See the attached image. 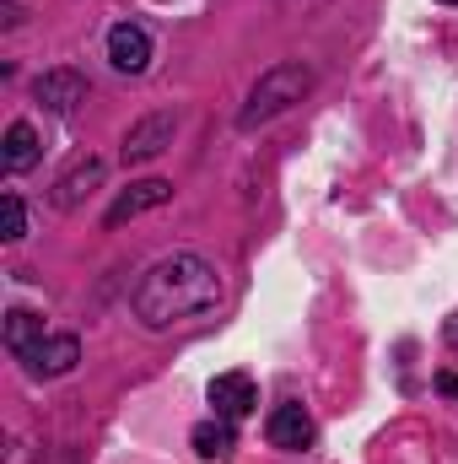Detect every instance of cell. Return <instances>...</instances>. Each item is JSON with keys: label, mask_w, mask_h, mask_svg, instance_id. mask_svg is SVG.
<instances>
[{"label": "cell", "mask_w": 458, "mask_h": 464, "mask_svg": "<svg viewBox=\"0 0 458 464\" xmlns=\"http://www.w3.org/2000/svg\"><path fill=\"white\" fill-rule=\"evenodd\" d=\"M109 60H114V71H124V76H140L151 65V33L140 22H119L114 33H109Z\"/></svg>", "instance_id": "7"}, {"label": "cell", "mask_w": 458, "mask_h": 464, "mask_svg": "<svg viewBox=\"0 0 458 464\" xmlns=\"http://www.w3.org/2000/svg\"><path fill=\"white\" fill-rule=\"evenodd\" d=\"M98 184H103V157H81V162L54 184V206H60V211H76Z\"/></svg>", "instance_id": "10"}, {"label": "cell", "mask_w": 458, "mask_h": 464, "mask_svg": "<svg viewBox=\"0 0 458 464\" xmlns=\"http://www.w3.org/2000/svg\"><path fill=\"white\" fill-rule=\"evenodd\" d=\"M22 362H27L33 378H65L81 362V341L76 335H43V346L33 351V356H22Z\"/></svg>", "instance_id": "9"}, {"label": "cell", "mask_w": 458, "mask_h": 464, "mask_svg": "<svg viewBox=\"0 0 458 464\" xmlns=\"http://www.w3.org/2000/svg\"><path fill=\"white\" fill-rule=\"evenodd\" d=\"M33 98H38L49 114H71V109H81V103H87V76H81V71H71V65L43 71V76L33 82Z\"/></svg>", "instance_id": "3"}, {"label": "cell", "mask_w": 458, "mask_h": 464, "mask_svg": "<svg viewBox=\"0 0 458 464\" xmlns=\"http://www.w3.org/2000/svg\"><path fill=\"white\" fill-rule=\"evenodd\" d=\"M167 200H173V184H167V179H140V184H129L114 206L103 211V222H109V227H124V222H135V217L167 206Z\"/></svg>", "instance_id": "4"}, {"label": "cell", "mask_w": 458, "mask_h": 464, "mask_svg": "<svg viewBox=\"0 0 458 464\" xmlns=\"http://www.w3.org/2000/svg\"><path fill=\"white\" fill-rule=\"evenodd\" d=\"M195 454L200 459H227L232 454V421H222V416L216 421H200L195 427Z\"/></svg>", "instance_id": "13"}, {"label": "cell", "mask_w": 458, "mask_h": 464, "mask_svg": "<svg viewBox=\"0 0 458 464\" xmlns=\"http://www.w3.org/2000/svg\"><path fill=\"white\" fill-rule=\"evenodd\" d=\"M264 438H270L275 449L297 454V449H308V443H313V416H308L297 400H286V405H275V411H270V421H264Z\"/></svg>", "instance_id": "6"}, {"label": "cell", "mask_w": 458, "mask_h": 464, "mask_svg": "<svg viewBox=\"0 0 458 464\" xmlns=\"http://www.w3.org/2000/svg\"><path fill=\"white\" fill-rule=\"evenodd\" d=\"M0 162H5V173H27V168L38 162V130H33L27 119H16V124L5 130V146H0Z\"/></svg>", "instance_id": "11"}, {"label": "cell", "mask_w": 458, "mask_h": 464, "mask_svg": "<svg viewBox=\"0 0 458 464\" xmlns=\"http://www.w3.org/2000/svg\"><path fill=\"white\" fill-rule=\"evenodd\" d=\"M0 237L5 243L27 237V206H22V195H0Z\"/></svg>", "instance_id": "14"}, {"label": "cell", "mask_w": 458, "mask_h": 464, "mask_svg": "<svg viewBox=\"0 0 458 464\" xmlns=\"http://www.w3.org/2000/svg\"><path fill=\"white\" fill-rule=\"evenodd\" d=\"M173 130H178V119L173 114H146L129 124V135H124V162H151L157 151H167L173 146Z\"/></svg>", "instance_id": "5"}, {"label": "cell", "mask_w": 458, "mask_h": 464, "mask_svg": "<svg viewBox=\"0 0 458 464\" xmlns=\"http://www.w3.org/2000/svg\"><path fill=\"white\" fill-rule=\"evenodd\" d=\"M38 346H43V319L27 314V308H11L5 314V351L22 362V356H33Z\"/></svg>", "instance_id": "12"}, {"label": "cell", "mask_w": 458, "mask_h": 464, "mask_svg": "<svg viewBox=\"0 0 458 464\" xmlns=\"http://www.w3.org/2000/svg\"><path fill=\"white\" fill-rule=\"evenodd\" d=\"M211 405H216V416H222V421H243V416H253L259 389H253V378H248V372H222V378L211 383Z\"/></svg>", "instance_id": "8"}, {"label": "cell", "mask_w": 458, "mask_h": 464, "mask_svg": "<svg viewBox=\"0 0 458 464\" xmlns=\"http://www.w3.org/2000/svg\"><path fill=\"white\" fill-rule=\"evenodd\" d=\"M129 303H135V319L146 330H173V324H189L222 303V276L200 254H167L140 276Z\"/></svg>", "instance_id": "1"}, {"label": "cell", "mask_w": 458, "mask_h": 464, "mask_svg": "<svg viewBox=\"0 0 458 464\" xmlns=\"http://www.w3.org/2000/svg\"><path fill=\"white\" fill-rule=\"evenodd\" d=\"M308 92H313V71H308L302 60H281V65H270V71L253 82V92H248V103H243L237 124H243V130L270 124L275 114H286L291 103H302Z\"/></svg>", "instance_id": "2"}, {"label": "cell", "mask_w": 458, "mask_h": 464, "mask_svg": "<svg viewBox=\"0 0 458 464\" xmlns=\"http://www.w3.org/2000/svg\"><path fill=\"white\" fill-rule=\"evenodd\" d=\"M443 5H458V0H443Z\"/></svg>", "instance_id": "16"}, {"label": "cell", "mask_w": 458, "mask_h": 464, "mask_svg": "<svg viewBox=\"0 0 458 464\" xmlns=\"http://www.w3.org/2000/svg\"><path fill=\"white\" fill-rule=\"evenodd\" d=\"M437 389H443V394H458V378H453V372H443V378H437Z\"/></svg>", "instance_id": "15"}]
</instances>
